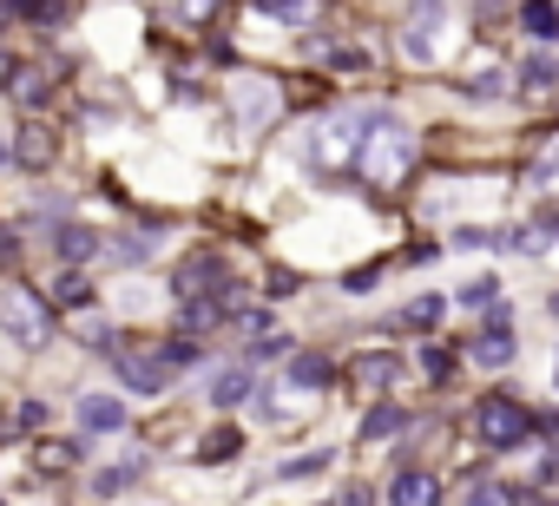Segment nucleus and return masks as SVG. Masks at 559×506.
Wrapping results in <instances>:
<instances>
[{
    "label": "nucleus",
    "instance_id": "obj_1",
    "mask_svg": "<svg viewBox=\"0 0 559 506\" xmlns=\"http://www.w3.org/2000/svg\"><path fill=\"white\" fill-rule=\"evenodd\" d=\"M408 165H415V138H408L389 112H369L362 152H356V178H369V184H395Z\"/></svg>",
    "mask_w": 559,
    "mask_h": 506
},
{
    "label": "nucleus",
    "instance_id": "obj_2",
    "mask_svg": "<svg viewBox=\"0 0 559 506\" xmlns=\"http://www.w3.org/2000/svg\"><path fill=\"white\" fill-rule=\"evenodd\" d=\"M0 336H8L14 349H47V342H53V310H47V297L8 284V290H0Z\"/></svg>",
    "mask_w": 559,
    "mask_h": 506
},
{
    "label": "nucleus",
    "instance_id": "obj_3",
    "mask_svg": "<svg viewBox=\"0 0 559 506\" xmlns=\"http://www.w3.org/2000/svg\"><path fill=\"white\" fill-rule=\"evenodd\" d=\"M362 132H369V112H336V119L310 125V158H317V171H356Z\"/></svg>",
    "mask_w": 559,
    "mask_h": 506
},
{
    "label": "nucleus",
    "instance_id": "obj_4",
    "mask_svg": "<svg viewBox=\"0 0 559 506\" xmlns=\"http://www.w3.org/2000/svg\"><path fill=\"white\" fill-rule=\"evenodd\" d=\"M526 427H533V414L513 401V395H487L480 408H474V434H480V447H520L526 441Z\"/></svg>",
    "mask_w": 559,
    "mask_h": 506
},
{
    "label": "nucleus",
    "instance_id": "obj_5",
    "mask_svg": "<svg viewBox=\"0 0 559 506\" xmlns=\"http://www.w3.org/2000/svg\"><path fill=\"white\" fill-rule=\"evenodd\" d=\"M112 369H119V382H126L132 395H158V388L171 382V369H165L158 356H145V349H112Z\"/></svg>",
    "mask_w": 559,
    "mask_h": 506
},
{
    "label": "nucleus",
    "instance_id": "obj_6",
    "mask_svg": "<svg viewBox=\"0 0 559 506\" xmlns=\"http://www.w3.org/2000/svg\"><path fill=\"white\" fill-rule=\"evenodd\" d=\"M467 356H474L480 369H507V362H513V329H507V310H500V303L487 310V329L467 342Z\"/></svg>",
    "mask_w": 559,
    "mask_h": 506
},
{
    "label": "nucleus",
    "instance_id": "obj_7",
    "mask_svg": "<svg viewBox=\"0 0 559 506\" xmlns=\"http://www.w3.org/2000/svg\"><path fill=\"white\" fill-rule=\"evenodd\" d=\"M171 284H178V297H198V290H211V284L224 290V284H230V270H224V257L198 250V257H185V264H178V277H171Z\"/></svg>",
    "mask_w": 559,
    "mask_h": 506
},
{
    "label": "nucleus",
    "instance_id": "obj_8",
    "mask_svg": "<svg viewBox=\"0 0 559 506\" xmlns=\"http://www.w3.org/2000/svg\"><path fill=\"white\" fill-rule=\"evenodd\" d=\"M53 250H60V264H73V270H80V264H93V257H99L106 243H99V230H86V224H60Z\"/></svg>",
    "mask_w": 559,
    "mask_h": 506
},
{
    "label": "nucleus",
    "instance_id": "obj_9",
    "mask_svg": "<svg viewBox=\"0 0 559 506\" xmlns=\"http://www.w3.org/2000/svg\"><path fill=\"white\" fill-rule=\"evenodd\" d=\"M8 158L27 165V171H47V165H53V132H47V125H27V132L8 145Z\"/></svg>",
    "mask_w": 559,
    "mask_h": 506
},
{
    "label": "nucleus",
    "instance_id": "obj_10",
    "mask_svg": "<svg viewBox=\"0 0 559 506\" xmlns=\"http://www.w3.org/2000/svg\"><path fill=\"white\" fill-rule=\"evenodd\" d=\"M389 499H395V506H435V499H441V480H435V473L402 467V473H395V486H389Z\"/></svg>",
    "mask_w": 559,
    "mask_h": 506
},
{
    "label": "nucleus",
    "instance_id": "obj_11",
    "mask_svg": "<svg viewBox=\"0 0 559 506\" xmlns=\"http://www.w3.org/2000/svg\"><path fill=\"white\" fill-rule=\"evenodd\" d=\"M243 395H250V362H224V369L211 375V401L230 408V401H243Z\"/></svg>",
    "mask_w": 559,
    "mask_h": 506
},
{
    "label": "nucleus",
    "instance_id": "obj_12",
    "mask_svg": "<svg viewBox=\"0 0 559 506\" xmlns=\"http://www.w3.org/2000/svg\"><path fill=\"white\" fill-rule=\"evenodd\" d=\"M80 421H86V427H99V434H112V427H126V401L86 395V401H80Z\"/></svg>",
    "mask_w": 559,
    "mask_h": 506
},
{
    "label": "nucleus",
    "instance_id": "obj_13",
    "mask_svg": "<svg viewBox=\"0 0 559 506\" xmlns=\"http://www.w3.org/2000/svg\"><path fill=\"white\" fill-rule=\"evenodd\" d=\"M520 27L539 40V47H552L559 40V8H546V0H533V8H520Z\"/></svg>",
    "mask_w": 559,
    "mask_h": 506
},
{
    "label": "nucleus",
    "instance_id": "obj_14",
    "mask_svg": "<svg viewBox=\"0 0 559 506\" xmlns=\"http://www.w3.org/2000/svg\"><path fill=\"white\" fill-rule=\"evenodd\" d=\"M435 21H441V14L428 8V14L408 27V40H402V53H408V60H435Z\"/></svg>",
    "mask_w": 559,
    "mask_h": 506
},
{
    "label": "nucleus",
    "instance_id": "obj_15",
    "mask_svg": "<svg viewBox=\"0 0 559 506\" xmlns=\"http://www.w3.org/2000/svg\"><path fill=\"white\" fill-rule=\"evenodd\" d=\"M237 447H243L237 427H211V434L198 441V460H237Z\"/></svg>",
    "mask_w": 559,
    "mask_h": 506
},
{
    "label": "nucleus",
    "instance_id": "obj_16",
    "mask_svg": "<svg viewBox=\"0 0 559 506\" xmlns=\"http://www.w3.org/2000/svg\"><path fill=\"white\" fill-rule=\"evenodd\" d=\"M290 382H297V388H323V382H330V356H323V349H317V356H297V362H290Z\"/></svg>",
    "mask_w": 559,
    "mask_h": 506
},
{
    "label": "nucleus",
    "instance_id": "obj_17",
    "mask_svg": "<svg viewBox=\"0 0 559 506\" xmlns=\"http://www.w3.org/2000/svg\"><path fill=\"white\" fill-rule=\"evenodd\" d=\"M526 493L520 486H507V480H480L474 493H467V506H520Z\"/></svg>",
    "mask_w": 559,
    "mask_h": 506
},
{
    "label": "nucleus",
    "instance_id": "obj_18",
    "mask_svg": "<svg viewBox=\"0 0 559 506\" xmlns=\"http://www.w3.org/2000/svg\"><path fill=\"white\" fill-rule=\"evenodd\" d=\"M53 303H60V310H86V303H93V284H86V277H73V270H67V277H60V284H53Z\"/></svg>",
    "mask_w": 559,
    "mask_h": 506
},
{
    "label": "nucleus",
    "instance_id": "obj_19",
    "mask_svg": "<svg viewBox=\"0 0 559 506\" xmlns=\"http://www.w3.org/2000/svg\"><path fill=\"white\" fill-rule=\"evenodd\" d=\"M552 80H559V67H552V60H546V53H533V60H526V67H520V86H526V93H546V86H552Z\"/></svg>",
    "mask_w": 559,
    "mask_h": 506
},
{
    "label": "nucleus",
    "instance_id": "obj_20",
    "mask_svg": "<svg viewBox=\"0 0 559 506\" xmlns=\"http://www.w3.org/2000/svg\"><path fill=\"white\" fill-rule=\"evenodd\" d=\"M14 80H21V86H14V93H21V106H47V93H53V80H47L40 67H27V73H14Z\"/></svg>",
    "mask_w": 559,
    "mask_h": 506
},
{
    "label": "nucleus",
    "instance_id": "obj_21",
    "mask_svg": "<svg viewBox=\"0 0 559 506\" xmlns=\"http://www.w3.org/2000/svg\"><path fill=\"white\" fill-rule=\"evenodd\" d=\"M198 356H204V349H198V336H171V342H165V356H158V362H165V369H191V362H198Z\"/></svg>",
    "mask_w": 559,
    "mask_h": 506
},
{
    "label": "nucleus",
    "instance_id": "obj_22",
    "mask_svg": "<svg viewBox=\"0 0 559 506\" xmlns=\"http://www.w3.org/2000/svg\"><path fill=\"white\" fill-rule=\"evenodd\" d=\"M132 480H139V460H132V467H106V473H93V493L106 499V493H126Z\"/></svg>",
    "mask_w": 559,
    "mask_h": 506
},
{
    "label": "nucleus",
    "instance_id": "obj_23",
    "mask_svg": "<svg viewBox=\"0 0 559 506\" xmlns=\"http://www.w3.org/2000/svg\"><path fill=\"white\" fill-rule=\"evenodd\" d=\"M533 184H539V191H559V138L533 158Z\"/></svg>",
    "mask_w": 559,
    "mask_h": 506
},
{
    "label": "nucleus",
    "instance_id": "obj_24",
    "mask_svg": "<svg viewBox=\"0 0 559 506\" xmlns=\"http://www.w3.org/2000/svg\"><path fill=\"white\" fill-rule=\"evenodd\" d=\"M402 323H408V329H435V323H441V297H421V303H408V310H402Z\"/></svg>",
    "mask_w": 559,
    "mask_h": 506
},
{
    "label": "nucleus",
    "instance_id": "obj_25",
    "mask_svg": "<svg viewBox=\"0 0 559 506\" xmlns=\"http://www.w3.org/2000/svg\"><path fill=\"white\" fill-rule=\"evenodd\" d=\"M145 257H152L145 237H119V243H112V264H145Z\"/></svg>",
    "mask_w": 559,
    "mask_h": 506
},
{
    "label": "nucleus",
    "instance_id": "obj_26",
    "mask_svg": "<svg viewBox=\"0 0 559 506\" xmlns=\"http://www.w3.org/2000/svg\"><path fill=\"white\" fill-rule=\"evenodd\" d=\"M356 369H362V382H395V369H402V362H395V356H362Z\"/></svg>",
    "mask_w": 559,
    "mask_h": 506
},
{
    "label": "nucleus",
    "instance_id": "obj_27",
    "mask_svg": "<svg viewBox=\"0 0 559 506\" xmlns=\"http://www.w3.org/2000/svg\"><path fill=\"white\" fill-rule=\"evenodd\" d=\"M323 467H330V454H304V460H284L276 473H284V480H304V473H323Z\"/></svg>",
    "mask_w": 559,
    "mask_h": 506
},
{
    "label": "nucleus",
    "instance_id": "obj_28",
    "mask_svg": "<svg viewBox=\"0 0 559 506\" xmlns=\"http://www.w3.org/2000/svg\"><path fill=\"white\" fill-rule=\"evenodd\" d=\"M493 297H500V290H493V277H480V284H467V290H461V303H467V310H493Z\"/></svg>",
    "mask_w": 559,
    "mask_h": 506
},
{
    "label": "nucleus",
    "instance_id": "obj_29",
    "mask_svg": "<svg viewBox=\"0 0 559 506\" xmlns=\"http://www.w3.org/2000/svg\"><path fill=\"white\" fill-rule=\"evenodd\" d=\"M402 421H408V414H402V408H376V414H369V421H362V434H395V427H402Z\"/></svg>",
    "mask_w": 559,
    "mask_h": 506
},
{
    "label": "nucleus",
    "instance_id": "obj_30",
    "mask_svg": "<svg viewBox=\"0 0 559 506\" xmlns=\"http://www.w3.org/2000/svg\"><path fill=\"white\" fill-rule=\"evenodd\" d=\"M73 460H80L73 441H47V447H40V467H73Z\"/></svg>",
    "mask_w": 559,
    "mask_h": 506
},
{
    "label": "nucleus",
    "instance_id": "obj_31",
    "mask_svg": "<svg viewBox=\"0 0 559 506\" xmlns=\"http://www.w3.org/2000/svg\"><path fill=\"white\" fill-rule=\"evenodd\" d=\"M421 369H428L435 382H448V375H454V356H448V349H421Z\"/></svg>",
    "mask_w": 559,
    "mask_h": 506
},
{
    "label": "nucleus",
    "instance_id": "obj_32",
    "mask_svg": "<svg viewBox=\"0 0 559 506\" xmlns=\"http://www.w3.org/2000/svg\"><path fill=\"white\" fill-rule=\"evenodd\" d=\"M461 93H467V99H493V93H500V73H480V80H467Z\"/></svg>",
    "mask_w": 559,
    "mask_h": 506
},
{
    "label": "nucleus",
    "instance_id": "obj_33",
    "mask_svg": "<svg viewBox=\"0 0 559 506\" xmlns=\"http://www.w3.org/2000/svg\"><path fill=\"white\" fill-rule=\"evenodd\" d=\"M14 73H21V67H14V60H8V53H0V86H8V80H14Z\"/></svg>",
    "mask_w": 559,
    "mask_h": 506
},
{
    "label": "nucleus",
    "instance_id": "obj_34",
    "mask_svg": "<svg viewBox=\"0 0 559 506\" xmlns=\"http://www.w3.org/2000/svg\"><path fill=\"white\" fill-rule=\"evenodd\" d=\"M8 257H14V237H8V230H0V264H8Z\"/></svg>",
    "mask_w": 559,
    "mask_h": 506
},
{
    "label": "nucleus",
    "instance_id": "obj_35",
    "mask_svg": "<svg viewBox=\"0 0 559 506\" xmlns=\"http://www.w3.org/2000/svg\"><path fill=\"white\" fill-rule=\"evenodd\" d=\"M343 506H369V493H349V499H343Z\"/></svg>",
    "mask_w": 559,
    "mask_h": 506
},
{
    "label": "nucleus",
    "instance_id": "obj_36",
    "mask_svg": "<svg viewBox=\"0 0 559 506\" xmlns=\"http://www.w3.org/2000/svg\"><path fill=\"white\" fill-rule=\"evenodd\" d=\"M546 480H559V460H546Z\"/></svg>",
    "mask_w": 559,
    "mask_h": 506
},
{
    "label": "nucleus",
    "instance_id": "obj_37",
    "mask_svg": "<svg viewBox=\"0 0 559 506\" xmlns=\"http://www.w3.org/2000/svg\"><path fill=\"white\" fill-rule=\"evenodd\" d=\"M8 21H14V8H0V27H8Z\"/></svg>",
    "mask_w": 559,
    "mask_h": 506
},
{
    "label": "nucleus",
    "instance_id": "obj_38",
    "mask_svg": "<svg viewBox=\"0 0 559 506\" xmlns=\"http://www.w3.org/2000/svg\"><path fill=\"white\" fill-rule=\"evenodd\" d=\"M0 158H8V138H0Z\"/></svg>",
    "mask_w": 559,
    "mask_h": 506
},
{
    "label": "nucleus",
    "instance_id": "obj_39",
    "mask_svg": "<svg viewBox=\"0 0 559 506\" xmlns=\"http://www.w3.org/2000/svg\"><path fill=\"white\" fill-rule=\"evenodd\" d=\"M552 316H559V297H552Z\"/></svg>",
    "mask_w": 559,
    "mask_h": 506
}]
</instances>
